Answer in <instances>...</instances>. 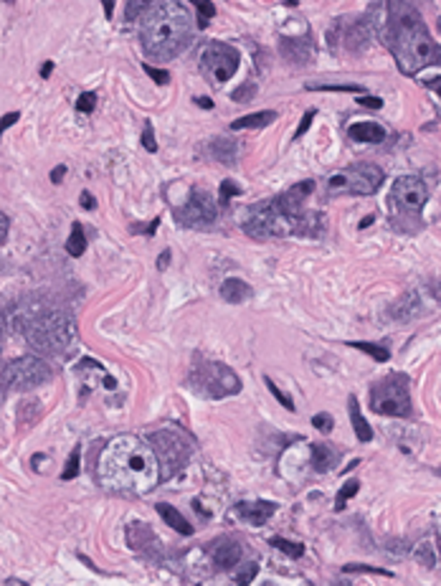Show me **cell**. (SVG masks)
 Masks as SVG:
<instances>
[{"label": "cell", "instance_id": "obj_50", "mask_svg": "<svg viewBox=\"0 0 441 586\" xmlns=\"http://www.w3.org/2000/svg\"><path fill=\"white\" fill-rule=\"evenodd\" d=\"M6 236H8V218H6V214L0 211V244L6 241Z\"/></svg>", "mask_w": 441, "mask_h": 586}, {"label": "cell", "instance_id": "obj_30", "mask_svg": "<svg viewBox=\"0 0 441 586\" xmlns=\"http://www.w3.org/2000/svg\"><path fill=\"white\" fill-rule=\"evenodd\" d=\"M309 92H353V94H363V87H358V84H315L309 82L307 84Z\"/></svg>", "mask_w": 441, "mask_h": 586}, {"label": "cell", "instance_id": "obj_20", "mask_svg": "<svg viewBox=\"0 0 441 586\" xmlns=\"http://www.w3.org/2000/svg\"><path fill=\"white\" fill-rule=\"evenodd\" d=\"M251 297V287L239 277H228L226 282L220 284V300H226L228 304H241Z\"/></svg>", "mask_w": 441, "mask_h": 586}, {"label": "cell", "instance_id": "obj_21", "mask_svg": "<svg viewBox=\"0 0 441 586\" xmlns=\"http://www.w3.org/2000/svg\"><path fill=\"white\" fill-rule=\"evenodd\" d=\"M347 135L353 137L355 142H383L386 140V130L375 122H355V125L347 127Z\"/></svg>", "mask_w": 441, "mask_h": 586}, {"label": "cell", "instance_id": "obj_52", "mask_svg": "<svg viewBox=\"0 0 441 586\" xmlns=\"http://www.w3.org/2000/svg\"><path fill=\"white\" fill-rule=\"evenodd\" d=\"M193 102L198 104V107H203V110H214V102H211L208 97H196Z\"/></svg>", "mask_w": 441, "mask_h": 586}, {"label": "cell", "instance_id": "obj_13", "mask_svg": "<svg viewBox=\"0 0 441 586\" xmlns=\"http://www.w3.org/2000/svg\"><path fill=\"white\" fill-rule=\"evenodd\" d=\"M239 64H241L239 51L223 41H211L200 53V69L214 84L228 82L239 71Z\"/></svg>", "mask_w": 441, "mask_h": 586}, {"label": "cell", "instance_id": "obj_34", "mask_svg": "<svg viewBox=\"0 0 441 586\" xmlns=\"http://www.w3.org/2000/svg\"><path fill=\"white\" fill-rule=\"evenodd\" d=\"M358 488H361V483H358V480H347L345 485H343V490H340L338 492V500H335V510H343V508H345V503L347 500H350V497H355L358 495Z\"/></svg>", "mask_w": 441, "mask_h": 586}, {"label": "cell", "instance_id": "obj_32", "mask_svg": "<svg viewBox=\"0 0 441 586\" xmlns=\"http://www.w3.org/2000/svg\"><path fill=\"white\" fill-rule=\"evenodd\" d=\"M191 3L196 6V10H198V26L200 28H206L208 21L216 15V6L211 0H191Z\"/></svg>", "mask_w": 441, "mask_h": 586}, {"label": "cell", "instance_id": "obj_12", "mask_svg": "<svg viewBox=\"0 0 441 586\" xmlns=\"http://www.w3.org/2000/svg\"><path fill=\"white\" fill-rule=\"evenodd\" d=\"M243 231L251 239H272L294 234V226L287 216L274 206V200H266V203H257L251 208L246 221H243Z\"/></svg>", "mask_w": 441, "mask_h": 586}, {"label": "cell", "instance_id": "obj_6", "mask_svg": "<svg viewBox=\"0 0 441 586\" xmlns=\"http://www.w3.org/2000/svg\"><path fill=\"white\" fill-rule=\"evenodd\" d=\"M370 408L383 416H411V391L406 373H390L370 388Z\"/></svg>", "mask_w": 441, "mask_h": 586}, {"label": "cell", "instance_id": "obj_27", "mask_svg": "<svg viewBox=\"0 0 441 586\" xmlns=\"http://www.w3.org/2000/svg\"><path fill=\"white\" fill-rule=\"evenodd\" d=\"M416 561H419L424 569H436V551H434V543L431 541H424L419 543V549H416Z\"/></svg>", "mask_w": 441, "mask_h": 586}, {"label": "cell", "instance_id": "obj_47", "mask_svg": "<svg viewBox=\"0 0 441 586\" xmlns=\"http://www.w3.org/2000/svg\"><path fill=\"white\" fill-rule=\"evenodd\" d=\"M81 206L87 208V211H94V208H96V200H94V196L89 193V191H84V193H81Z\"/></svg>", "mask_w": 441, "mask_h": 586}, {"label": "cell", "instance_id": "obj_4", "mask_svg": "<svg viewBox=\"0 0 441 586\" xmlns=\"http://www.w3.org/2000/svg\"><path fill=\"white\" fill-rule=\"evenodd\" d=\"M26 338L44 356H64L76 341V325L67 312H46L41 318L31 320Z\"/></svg>", "mask_w": 441, "mask_h": 586}, {"label": "cell", "instance_id": "obj_23", "mask_svg": "<svg viewBox=\"0 0 441 586\" xmlns=\"http://www.w3.org/2000/svg\"><path fill=\"white\" fill-rule=\"evenodd\" d=\"M338 460H340V452L335 447H330V445L312 447V467H315L317 472H327V469H332L338 465Z\"/></svg>", "mask_w": 441, "mask_h": 586}, {"label": "cell", "instance_id": "obj_56", "mask_svg": "<svg viewBox=\"0 0 441 586\" xmlns=\"http://www.w3.org/2000/svg\"><path fill=\"white\" fill-rule=\"evenodd\" d=\"M431 292H434V297L441 302V277L434 282V287H431Z\"/></svg>", "mask_w": 441, "mask_h": 586}, {"label": "cell", "instance_id": "obj_28", "mask_svg": "<svg viewBox=\"0 0 441 586\" xmlns=\"http://www.w3.org/2000/svg\"><path fill=\"white\" fill-rule=\"evenodd\" d=\"M153 6V0H127L125 6V21L127 23H135L140 21L142 15L147 13V8Z\"/></svg>", "mask_w": 441, "mask_h": 586}, {"label": "cell", "instance_id": "obj_33", "mask_svg": "<svg viewBox=\"0 0 441 586\" xmlns=\"http://www.w3.org/2000/svg\"><path fill=\"white\" fill-rule=\"evenodd\" d=\"M269 543H272L274 549L284 551V553H287V556H292V558H302V556H304V546H302V543H292V541H287V538H272Z\"/></svg>", "mask_w": 441, "mask_h": 586}, {"label": "cell", "instance_id": "obj_11", "mask_svg": "<svg viewBox=\"0 0 441 586\" xmlns=\"http://www.w3.org/2000/svg\"><path fill=\"white\" fill-rule=\"evenodd\" d=\"M373 28L368 18H358V15H343L332 23L330 33H327V44L332 51H345V53H361L370 44Z\"/></svg>", "mask_w": 441, "mask_h": 586}, {"label": "cell", "instance_id": "obj_16", "mask_svg": "<svg viewBox=\"0 0 441 586\" xmlns=\"http://www.w3.org/2000/svg\"><path fill=\"white\" fill-rule=\"evenodd\" d=\"M421 312H424V302H421V292H416V290L404 295L393 307H390V315L396 320H401V322H411L413 318H419Z\"/></svg>", "mask_w": 441, "mask_h": 586}, {"label": "cell", "instance_id": "obj_18", "mask_svg": "<svg viewBox=\"0 0 441 586\" xmlns=\"http://www.w3.org/2000/svg\"><path fill=\"white\" fill-rule=\"evenodd\" d=\"M208 155L218 160L223 165H236V157H239V142L234 137H214V140L206 145Z\"/></svg>", "mask_w": 441, "mask_h": 586}, {"label": "cell", "instance_id": "obj_9", "mask_svg": "<svg viewBox=\"0 0 441 586\" xmlns=\"http://www.w3.org/2000/svg\"><path fill=\"white\" fill-rule=\"evenodd\" d=\"M150 442H153V452H155V457H157V465H160V469H162L160 472L162 480H168V477H173L175 472H180V469L188 465V460H191L193 442L185 437L183 431L160 429L150 437Z\"/></svg>", "mask_w": 441, "mask_h": 586}, {"label": "cell", "instance_id": "obj_35", "mask_svg": "<svg viewBox=\"0 0 441 586\" xmlns=\"http://www.w3.org/2000/svg\"><path fill=\"white\" fill-rule=\"evenodd\" d=\"M343 574H375V576H393V571H386L381 566H368V564H345Z\"/></svg>", "mask_w": 441, "mask_h": 586}, {"label": "cell", "instance_id": "obj_29", "mask_svg": "<svg viewBox=\"0 0 441 586\" xmlns=\"http://www.w3.org/2000/svg\"><path fill=\"white\" fill-rule=\"evenodd\" d=\"M350 348L363 350V353H368V356L373 358V361H378V363H386V361L390 358L388 348H383V345H375V343H350Z\"/></svg>", "mask_w": 441, "mask_h": 586}, {"label": "cell", "instance_id": "obj_22", "mask_svg": "<svg viewBox=\"0 0 441 586\" xmlns=\"http://www.w3.org/2000/svg\"><path fill=\"white\" fill-rule=\"evenodd\" d=\"M277 119V112L274 110H264V112H254V114H246V117H239L231 122V130L239 132V130H261V127L272 125Z\"/></svg>", "mask_w": 441, "mask_h": 586}, {"label": "cell", "instance_id": "obj_2", "mask_svg": "<svg viewBox=\"0 0 441 586\" xmlns=\"http://www.w3.org/2000/svg\"><path fill=\"white\" fill-rule=\"evenodd\" d=\"M99 480L107 488L150 492L160 483V465L150 447L137 437L112 439L99 460Z\"/></svg>", "mask_w": 441, "mask_h": 586}, {"label": "cell", "instance_id": "obj_49", "mask_svg": "<svg viewBox=\"0 0 441 586\" xmlns=\"http://www.w3.org/2000/svg\"><path fill=\"white\" fill-rule=\"evenodd\" d=\"M424 87H426V89H434L436 94L441 97V76H436V79H426V82H424Z\"/></svg>", "mask_w": 441, "mask_h": 586}, {"label": "cell", "instance_id": "obj_31", "mask_svg": "<svg viewBox=\"0 0 441 586\" xmlns=\"http://www.w3.org/2000/svg\"><path fill=\"white\" fill-rule=\"evenodd\" d=\"M79 467H81V449L76 447V449H71V454H69L67 465H64V472H61V480H74V477L79 475Z\"/></svg>", "mask_w": 441, "mask_h": 586}, {"label": "cell", "instance_id": "obj_48", "mask_svg": "<svg viewBox=\"0 0 441 586\" xmlns=\"http://www.w3.org/2000/svg\"><path fill=\"white\" fill-rule=\"evenodd\" d=\"M64 175H67V165H56L51 171V183H59Z\"/></svg>", "mask_w": 441, "mask_h": 586}, {"label": "cell", "instance_id": "obj_54", "mask_svg": "<svg viewBox=\"0 0 441 586\" xmlns=\"http://www.w3.org/2000/svg\"><path fill=\"white\" fill-rule=\"evenodd\" d=\"M104 3V13H107V18H112L114 15V0H102Z\"/></svg>", "mask_w": 441, "mask_h": 586}, {"label": "cell", "instance_id": "obj_17", "mask_svg": "<svg viewBox=\"0 0 441 586\" xmlns=\"http://www.w3.org/2000/svg\"><path fill=\"white\" fill-rule=\"evenodd\" d=\"M274 510H277V503H269V500H257V503H239L236 505V512L241 518L251 520L254 526H261L266 520L272 518Z\"/></svg>", "mask_w": 441, "mask_h": 586}, {"label": "cell", "instance_id": "obj_15", "mask_svg": "<svg viewBox=\"0 0 441 586\" xmlns=\"http://www.w3.org/2000/svg\"><path fill=\"white\" fill-rule=\"evenodd\" d=\"M279 53L289 61V64L302 67V64H309V61H312L315 49H312V41H309L307 36H282Z\"/></svg>", "mask_w": 441, "mask_h": 586}, {"label": "cell", "instance_id": "obj_58", "mask_svg": "<svg viewBox=\"0 0 441 586\" xmlns=\"http://www.w3.org/2000/svg\"><path fill=\"white\" fill-rule=\"evenodd\" d=\"M6 3H13V0H6Z\"/></svg>", "mask_w": 441, "mask_h": 586}, {"label": "cell", "instance_id": "obj_44", "mask_svg": "<svg viewBox=\"0 0 441 586\" xmlns=\"http://www.w3.org/2000/svg\"><path fill=\"white\" fill-rule=\"evenodd\" d=\"M315 114H317L315 110H307V112H304V117H302L300 127H297V132H294V140H300L302 135L307 132V130H309V125H312V119H315Z\"/></svg>", "mask_w": 441, "mask_h": 586}, {"label": "cell", "instance_id": "obj_40", "mask_svg": "<svg viewBox=\"0 0 441 586\" xmlns=\"http://www.w3.org/2000/svg\"><path fill=\"white\" fill-rule=\"evenodd\" d=\"M257 97V84H243V87H239V89L231 94V99L234 102H251V99Z\"/></svg>", "mask_w": 441, "mask_h": 586}, {"label": "cell", "instance_id": "obj_14", "mask_svg": "<svg viewBox=\"0 0 441 586\" xmlns=\"http://www.w3.org/2000/svg\"><path fill=\"white\" fill-rule=\"evenodd\" d=\"M216 216H218V206L211 193L203 188H193L188 200L175 211V221L185 229H208L216 223Z\"/></svg>", "mask_w": 441, "mask_h": 586}, {"label": "cell", "instance_id": "obj_38", "mask_svg": "<svg viewBox=\"0 0 441 586\" xmlns=\"http://www.w3.org/2000/svg\"><path fill=\"white\" fill-rule=\"evenodd\" d=\"M94 104H96L94 92H84V94H79V99H76V112H81V114H92V112H94Z\"/></svg>", "mask_w": 441, "mask_h": 586}, {"label": "cell", "instance_id": "obj_10", "mask_svg": "<svg viewBox=\"0 0 441 586\" xmlns=\"http://www.w3.org/2000/svg\"><path fill=\"white\" fill-rule=\"evenodd\" d=\"M53 371L44 358L36 356H23L13 363H8L0 368V388H18V391H28V388H38L41 384L51 381Z\"/></svg>", "mask_w": 441, "mask_h": 586}, {"label": "cell", "instance_id": "obj_57", "mask_svg": "<svg viewBox=\"0 0 441 586\" xmlns=\"http://www.w3.org/2000/svg\"><path fill=\"white\" fill-rule=\"evenodd\" d=\"M284 3H287V6H297V0H284Z\"/></svg>", "mask_w": 441, "mask_h": 586}, {"label": "cell", "instance_id": "obj_8", "mask_svg": "<svg viewBox=\"0 0 441 586\" xmlns=\"http://www.w3.org/2000/svg\"><path fill=\"white\" fill-rule=\"evenodd\" d=\"M188 384L193 386V391L203 393L208 399H226V396H234V393L241 391L239 376L228 365L216 363V361H200V363H196Z\"/></svg>", "mask_w": 441, "mask_h": 586}, {"label": "cell", "instance_id": "obj_55", "mask_svg": "<svg viewBox=\"0 0 441 586\" xmlns=\"http://www.w3.org/2000/svg\"><path fill=\"white\" fill-rule=\"evenodd\" d=\"M157 226H160V218H153V223H150V226H147V229H145V234H147V236H153V234H155V229H157Z\"/></svg>", "mask_w": 441, "mask_h": 586}, {"label": "cell", "instance_id": "obj_26", "mask_svg": "<svg viewBox=\"0 0 441 586\" xmlns=\"http://www.w3.org/2000/svg\"><path fill=\"white\" fill-rule=\"evenodd\" d=\"M67 252H69V257H81V254L87 252V236H84V226H81L79 221L71 223V234H69V241H67Z\"/></svg>", "mask_w": 441, "mask_h": 586}, {"label": "cell", "instance_id": "obj_39", "mask_svg": "<svg viewBox=\"0 0 441 586\" xmlns=\"http://www.w3.org/2000/svg\"><path fill=\"white\" fill-rule=\"evenodd\" d=\"M312 426L327 434V431L335 429V419H332V416L327 414V411H322V414H315V416H312Z\"/></svg>", "mask_w": 441, "mask_h": 586}, {"label": "cell", "instance_id": "obj_37", "mask_svg": "<svg viewBox=\"0 0 441 586\" xmlns=\"http://www.w3.org/2000/svg\"><path fill=\"white\" fill-rule=\"evenodd\" d=\"M264 384H266V388H269V391H272V396H274V399L279 401L282 406L287 408V411H294V401H292V399H289L287 393L282 391V388H279V386H277V384H274V381H272V379H264Z\"/></svg>", "mask_w": 441, "mask_h": 586}, {"label": "cell", "instance_id": "obj_24", "mask_svg": "<svg viewBox=\"0 0 441 586\" xmlns=\"http://www.w3.org/2000/svg\"><path fill=\"white\" fill-rule=\"evenodd\" d=\"M347 408H350V422H353L355 437L361 439V442H370V439H373V429H370V424L365 422V416H363V411H361V404H358L355 396L347 399Z\"/></svg>", "mask_w": 441, "mask_h": 586}, {"label": "cell", "instance_id": "obj_51", "mask_svg": "<svg viewBox=\"0 0 441 586\" xmlns=\"http://www.w3.org/2000/svg\"><path fill=\"white\" fill-rule=\"evenodd\" d=\"M170 264V249H165V252L157 257V269H168Z\"/></svg>", "mask_w": 441, "mask_h": 586}, {"label": "cell", "instance_id": "obj_36", "mask_svg": "<svg viewBox=\"0 0 441 586\" xmlns=\"http://www.w3.org/2000/svg\"><path fill=\"white\" fill-rule=\"evenodd\" d=\"M234 196H241V186H239V183H234L231 178H226L223 183H220V191H218L220 206H228V200L234 198Z\"/></svg>", "mask_w": 441, "mask_h": 586}, {"label": "cell", "instance_id": "obj_7", "mask_svg": "<svg viewBox=\"0 0 441 586\" xmlns=\"http://www.w3.org/2000/svg\"><path fill=\"white\" fill-rule=\"evenodd\" d=\"M383 171L373 163H358L343 168L327 178L330 196H373L383 186Z\"/></svg>", "mask_w": 441, "mask_h": 586}, {"label": "cell", "instance_id": "obj_46", "mask_svg": "<svg viewBox=\"0 0 441 586\" xmlns=\"http://www.w3.org/2000/svg\"><path fill=\"white\" fill-rule=\"evenodd\" d=\"M358 104H363V107H368V110H381L383 99L381 97H368V94H361V97H358Z\"/></svg>", "mask_w": 441, "mask_h": 586}, {"label": "cell", "instance_id": "obj_5", "mask_svg": "<svg viewBox=\"0 0 441 586\" xmlns=\"http://www.w3.org/2000/svg\"><path fill=\"white\" fill-rule=\"evenodd\" d=\"M390 218L398 231H416L421 226V208L426 206L429 188L416 175H404L390 188Z\"/></svg>", "mask_w": 441, "mask_h": 586}, {"label": "cell", "instance_id": "obj_53", "mask_svg": "<svg viewBox=\"0 0 441 586\" xmlns=\"http://www.w3.org/2000/svg\"><path fill=\"white\" fill-rule=\"evenodd\" d=\"M51 74H53V61H46L44 67H41V76H44V79H49Z\"/></svg>", "mask_w": 441, "mask_h": 586}, {"label": "cell", "instance_id": "obj_1", "mask_svg": "<svg viewBox=\"0 0 441 586\" xmlns=\"http://www.w3.org/2000/svg\"><path fill=\"white\" fill-rule=\"evenodd\" d=\"M368 23L375 36L388 46L396 67L406 76L441 64V49L429 33L424 15L413 0H375L368 10Z\"/></svg>", "mask_w": 441, "mask_h": 586}, {"label": "cell", "instance_id": "obj_3", "mask_svg": "<svg viewBox=\"0 0 441 586\" xmlns=\"http://www.w3.org/2000/svg\"><path fill=\"white\" fill-rule=\"evenodd\" d=\"M140 41L147 56L175 59L191 44V21L178 0H153L140 21Z\"/></svg>", "mask_w": 441, "mask_h": 586}, {"label": "cell", "instance_id": "obj_43", "mask_svg": "<svg viewBox=\"0 0 441 586\" xmlns=\"http://www.w3.org/2000/svg\"><path fill=\"white\" fill-rule=\"evenodd\" d=\"M142 148H145L147 153H157V142H155L153 125H150V122H145V130H142Z\"/></svg>", "mask_w": 441, "mask_h": 586}, {"label": "cell", "instance_id": "obj_19", "mask_svg": "<svg viewBox=\"0 0 441 586\" xmlns=\"http://www.w3.org/2000/svg\"><path fill=\"white\" fill-rule=\"evenodd\" d=\"M241 556H243V549H241V543H236V541H231V538H226V541H220V543H216V551H214V561H216V566L218 569H234L239 561H241Z\"/></svg>", "mask_w": 441, "mask_h": 586}, {"label": "cell", "instance_id": "obj_25", "mask_svg": "<svg viewBox=\"0 0 441 586\" xmlns=\"http://www.w3.org/2000/svg\"><path fill=\"white\" fill-rule=\"evenodd\" d=\"M157 510H160L162 520H165V523H168L173 531H178V533H183V535H193V526L183 518V515H180V512L175 510V508H173V505L160 503V505H157Z\"/></svg>", "mask_w": 441, "mask_h": 586}, {"label": "cell", "instance_id": "obj_42", "mask_svg": "<svg viewBox=\"0 0 441 586\" xmlns=\"http://www.w3.org/2000/svg\"><path fill=\"white\" fill-rule=\"evenodd\" d=\"M142 69H145V74H150V79H153L155 84H168L170 82V74L165 71V69H155V67H150V64H142Z\"/></svg>", "mask_w": 441, "mask_h": 586}, {"label": "cell", "instance_id": "obj_41", "mask_svg": "<svg viewBox=\"0 0 441 586\" xmlns=\"http://www.w3.org/2000/svg\"><path fill=\"white\" fill-rule=\"evenodd\" d=\"M257 574H259V566L257 564H246L241 571H239V576H236V584H239V586H249L251 581L257 579Z\"/></svg>", "mask_w": 441, "mask_h": 586}, {"label": "cell", "instance_id": "obj_45", "mask_svg": "<svg viewBox=\"0 0 441 586\" xmlns=\"http://www.w3.org/2000/svg\"><path fill=\"white\" fill-rule=\"evenodd\" d=\"M18 119H21V112H8V114H3V117H0V137H3V132H6L8 127H13Z\"/></svg>", "mask_w": 441, "mask_h": 586}]
</instances>
